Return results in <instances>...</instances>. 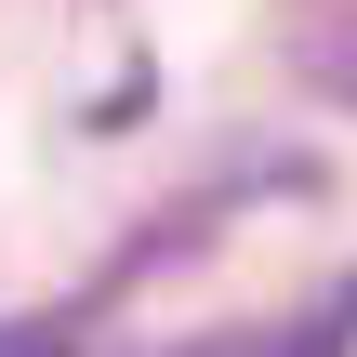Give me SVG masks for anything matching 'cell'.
I'll use <instances>...</instances> for the list:
<instances>
[{
    "label": "cell",
    "mask_w": 357,
    "mask_h": 357,
    "mask_svg": "<svg viewBox=\"0 0 357 357\" xmlns=\"http://www.w3.org/2000/svg\"><path fill=\"white\" fill-rule=\"evenodd\" d=\"M172 357H278L265 331H199V344H172Z\"/></svg>",
    "instance_id": "obj_2"
},
{
    "label": "cell",
    "mask_w": 357,
    "mask_h": 357,
    "mask_svg": "<svg viewBox=\"0 0 357 357\" xmlns=\"http://www.w3.org/2000/svg\"><path fill=\"white\" fill-rule=\"evenodd\" d=\"M0 357H79V318H0Z\"/></svg>",
    "instance_id": "obj_1"
}]
</instances>
